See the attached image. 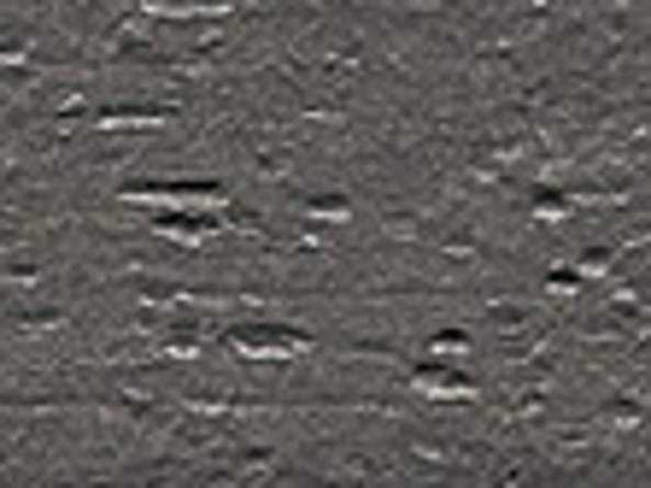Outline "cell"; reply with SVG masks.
<instances>
[{
    "mask_svg": "<svg viewBox=\"0 0 651 488\" xmlns=\"http://www.w3.org/2000/svg\"><path fill=\"white\" fill-rule=\"evenodd\" d=\"M229 347L247 353V359H294V353L312 347V335L282 330V324H242V330H229Z\"/></svg>",
    "mask_w": 651,
    "mask_h": 488,
    "instance_id": "6da1fadb",
    "label": "cell"
},
{
    "mask_svg": "<svg viewBox=\"0 0 651 488\" xmlns=\"http://www.w3.org/2000/svg\"><path fill=\"white\" fill-rule=\"evenodd\" d=\"M130 200H147V207H177V212H217L224 207V189L217 182H147V189H130Z\"/></svg>",
    "mask_w": 651,
    "mask_h": 488,
    "instance_id": "7a4b0ae2",
    "label": "cell"
},
{
    "mask_svg": "<svg viewBox=\"0 0 651 488\" xmlns=\"http://www.w3.org/2000/svg\"><path fill=\"white\" fill-rule=\"evenodd\" d=\"M217 224H224V218H205V212H170V218H159V235H170V242H188V247H194V242H205V235H212Z\"/></svg>",
    "mask_w": 651,
    "mask_h": 488,
    "instance_id": "3957f363",
    "label": "cell"
},
{
    "mask_svg": "<svg viewBox=\"0 0 651 488\" xmlns=\"http://www.w3.org/2000/svg\"><path fill=\"white\" fill-rule=\"evenodd\" d=\"M417 389H423V395H440V400H458V395H470V377H458V371H435V365H423V371H417Z\"/></svg>",
    "mask_w": 651,
    "mask_h": 488,
    "instance_id": "277c9868",
    "label": "cell"
},
{
    "mask_svg": "<svg viewBox=\"0 0 651 488\" xmlns=\"http://www.w3.org/2000/svg\"><path fill=\"white\" fill-rule=\"evenodd\" d=\"M147 12H170V19H188V12H229L235 0H142Z\"/></svg>",
    "mask_w": 651,
    "mask_h": 488,
    "instance_id": "5b68a950",
    "label": "cell"
}]
</instances>
